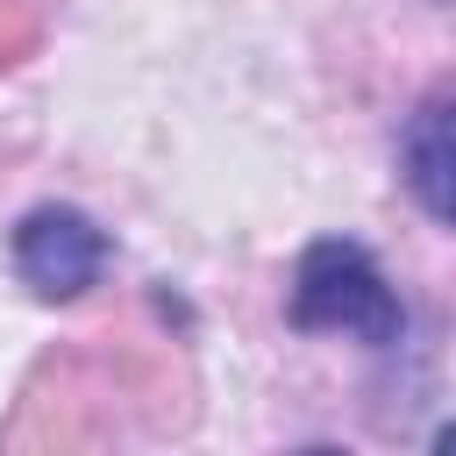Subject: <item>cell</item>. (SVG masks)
Instances as JSON below:
<instances>
[{
  "instance_id": "cell-1",
  "label": "cell",
  "mask_w": 456,
  "mask_h": 456,
  "mask_svg": "<svg viewBox=\"0 0 456 456\" xmlns=\"http://www.w3.org/2000/svg\"><path fill=\"white\" fill-rule=\"evenodd\" d=\"M292 328L299 335H356V342L385 349V342H399L406 314L363 242L321 235L292 264Z\"/></svg>"
},
{
  "instance_id": "cell-2",
  "label": "cell",
  "mask_w": 456,
  "mask_h": 456,
  "mask_svg": "<svg viewBox=\"0 0 456 456\" xmlns=\"http://www.w3.org/2000/svg\"><path fill=\"white\" fill-rule=\"evenodd\" d=\"M14 271L36 299H78L86 285H100L107 271V228L86 207H28L14 221Z\"/></svg>"
},
{
  "instance_id": "cell-3",
  "label": "cell",
  "mask_w": 456,
  "mask_h": 456,
  "mask_svg": "<svg viewBox=\"0 0 456 456\" xmlns=\"http://www.w3.org/2000/svg\"><path fill=\"white\" fill-rule=\"evenodd\" d=\"M399 178L435 221L456 228V86H435L413 107L406 142H399Z\"/></svg>"
},
{
  "instance_id": "cell-4",
  "label": "cell",
  "mask_w": 456,
  "mask_h": 456,
  "mask_svg": "<svg viewBox=\"0 0 456 456\" xmlns=\"http://www.w3.org/2000/svg\"><path fill=\"white\" fill-rule=\"evenodd\" d=\"M435 449H456V420H442V428H435Z\"/></svg>"
}]
</instances>
